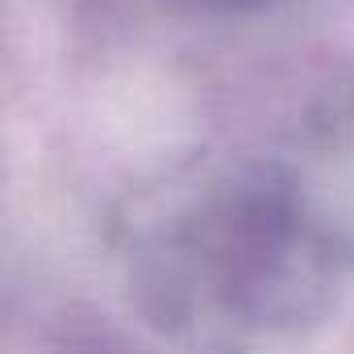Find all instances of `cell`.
<instances>
[{
    "label": "cell",
    "mask_w": 354,
    "mask_h": 354,
    "mask_svg": "<svg viewBox=\"0 0 354 354\" xmlns=\"http://www.w3.org/2000/svg\"><path fill=\"white\" fill-rule=\"evenodd\" d=\"M162 5L188 9V13H246V9L271 5V0H162Z\"/></svg>",
    "instance_id": "obj_2"
},
{
    "label": "cell",
    "mask_w": 354,
    "mask_h": 354,
    "mask_svg": "<svg viewBox=\"0 0 354 354\" xmlns=\"http://www.w3.org/2000/svg\"><path fill=\"white\" fill-rule=\"evenodd\" d=\"M196 263L230 317L296 325L325 308L333 259L296 192L271 175L238 180L196 230Z\"/></svg>",
    "instance_id": "obj_1"
}]
</instances>
